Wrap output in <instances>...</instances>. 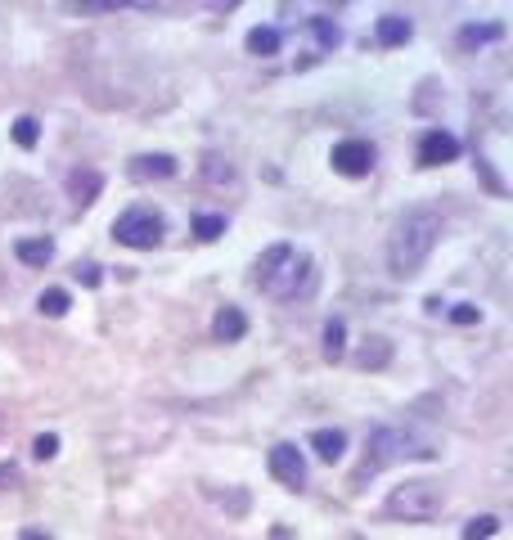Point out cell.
Segmentation results:
<instances>
[{"label":"cell","instance_id":"obj_1","mask_svg":"<svg viewBox=\"0 0 513 540\" xmlns=\"http://www.w3.org/2000/svg\"><path fill=\"white\" fill-rule=\"evenodd\" d=\"M252 284L266 297H275V302H297V297H306L315 288V261L302 248H293V243H270L257 257Z\"/></svg>","mask_w":513,"mask_h":540},{"label":"cell","instance_id":"obj_2","mask_svg":"<svg viewBox=\"0 0 513 540\" xmlns=\"http://www.w3.org/2000/svg\"><path fill=\"white\" fill-rule=\"evenodd\" d=\"M441 239V216L432 207H410V212L396 221L392 243H387V261H392V275L410 279L423 270V261L432 257Z\"/></svg>","mask_w":513,"mask_h":540},{"label":"cell","instance_id":"obj_3","mask_svg":"<svg viewBox=\"0 0 513 540\" xmlns=\"http://www.w3.org/2000/svg\"><path fill=\"white\" fill-rule=\"evenodd\" d=\"M401 459H437V441L414 428H401V423H383V428H374L365 437V459L356 468V482L401 464Z\"/></svg>","mask_w":513,"mask_h":540},{"label":"cell","instance_id":"obj_4","mask_svg":"<svg viewBox=\"0 0 513 540\" xmlns=\"http://www.w3.org/2000/svg\"><path fill=\"white\" fill-rule=\"evenodd\" d=\"M392 518L401 522H432L441 509H446V486L428 482V477H414V482H401L383 504Z\"/></svg>","mask_w":513,"mask_h":540},{"label":"cell","instance_id":"obj_5","mask_svg":"<svg viewBox=\"0 0 513 540\" xmlns=\"http://www.w3.org/2000/svg\"><path fill=\"white\" fill-rule=\"evenodd\" d=\"M162 234H167V221H162V212H158V207H149V203L126 207V212L113 221V239L126 243V248H140V252L144 248H158Z\"/></svg>","mask_w":513,"mask_h":540},{"label":"cell","instance_id":"obj_6","mask_svg":"<svg viewBox=\"0 0 513 540\" xmlns=\"http://www.w3.org/2000/svg\"><path fill=\"white\" fill-rule=\"evenodd\" d=\"M266 464H270V477H275V482H284L288 491H302V482H306V459H302V450H297V446H288V441L270 446Z\"/></svg>","mask_w":513,"mask_h":540},{"label":"cell","instance_id":"obj_7","mask_svg":"<svg viewBox=\"0 0 513 540\" xmlns=\"http://www.w3.org/2000/svg\"><path fill=\"white\" fill-rule=\"evenodd\" d=\"M329 162H333V171H342V176H369V167H374V144L369 140H342V144H333Z\"/></svg>","mask_w":513,"mask_h":540},{"label":"cell","instance_id":"obj_8","mask_svg":"<svg viewBox=\"0 0 513 540\" xmlns=\"http://www.w3.org/2000/svg\"><path fill=\"white\" fill-rule=\"evenodd\" d=\"M459 158V140L450 131H441V126H432V131H423L419 140V167H441V162H455Z\"/></svg>","mask_w":513,"mask_h":540},{"label":"cell","instance_id":"obj_9","mask_svg":"<svg viewBox=\"0 0 513 540\" xmlns=\"http://www.w3.org/2000/svg\"><path fill=\"white\" fill-rule=\"evenodd\" d=\"M99 189H104V176H99L95 167H72L68 171V198H72V207H90L99 198Z\"/></svg>","mask_w":513,"mask_h":540},{"label":"cell","instance_id":"obj_10","mask_svg":"<svg viewBox=\"0 0 513 540\" xmlns=\"http://www.w3.org/2000/svg\"><path fill=\"white\" fill-rule=\"evenodd\" d=\"M131 180H167L176 176V158L171 153H140V158H131Z\"/></svg>","mask_w":513,"mask_h":540},{"label":"cell","instance_id":"obj_11","mask_svg":"<svg viewBox=\"0 0 513 540\" xmlns=\"http://www.w3.org/2000/svg\"><path fill=\"white\" fill-rule=\"evenodd\" d=\"M212 333H216V342H239L243 333H248V315H243L239 306H221V311L212 315Z\"/></svg>","mask_w":513,"mask_h":540},{"label":"cell","instance_id":"obj_12","mask_svg":"<svg viewBox=\"0 0 513 540\" xmlns=\"http://www.w3.org/2000/svg\"><path fill=\"white\" fill-rule=\"evenodd\" d=\"M311 450L324 459V464H338L342 450H347V432L342 428H315L311 432Z\"/></svg>","mask_w":513,"mask_h":540},{"label":"cell","instance_id":"obj_13","mask_svg":"<svg viewBox=\"0 0 513 540\" xmlns=\"http://www.w3.org/2000/svg\"><path fill=\"white\" fill-rule=\"evenodd\" d=\"M374 36H378V45H405L414 36V23L410 18H401V14H383L378 18V27H374Z\"/></svg>","mask_w":513,"mask_h":540},{"label":"cell","instance_id":"obj_14","mask_svg":"<svg viewBox=\"0 0 513 540\" xmlns=\"http://www.w3.org/2000/svg\"><path fill=\"white\" fill-rule=\"evenodd\" d=\"M14 257L23 261V266H50V261H54V243L50 239H18L14 243Z\"/></svg>","mask_w":513,"mask_h":540},{"label":"cell","instance_id":"obj_15","mask_svg":"<svg viewBox=\"0 0 513 540\" xmlns=\"http://www.w3.org/2000/svg\"><path fill=\"white\" fill-rule=\"evenodd\" d=\"M342 356H347V320L333 315V320L324 324V360H342Z\"/></svg>","mask_w":513,"mask_h":540},{"label":"cell","instance_id":"obj_16","mask_svg":"<svg viewBox=\"0 0 513 540\" xmlns=\"http://www.w3.org/2000/svg\"><path fill=\"white\" fill-rule=\"evenodd\" d=\"M392 360V342L387 338H365V347L356 351V365L360 369H383Z\"/></svg>","mask_w":513,"mask_h":540},{"label":"cell","instance_id":"obj_17","mask_svg":"<svg viewBox=\"0 0 513 540\" xmlns=\"http://www.w3.org/2000/svg\"><path fill=\"white\" fill-rule=\"evenodd\" d=\"M500 36H504L500 23H468V27H459V45H464V50H473V45H491V41H500Z\"/></svg>","mask_w":513,"mask_h":540},{"label":"cell","instance_id":"obj_18","mask_svg":"<svg viewBox=\"0 0 513 540\" xmlns=\"http://www.w3.org/2000/svg\"><path fill=\"white\" fill-rule=\"evenodd\" d=\"M248 54H257V59L279 54V32H275V27H252V32H248Z\"/></svg>","mask_w":513,"mask_h":540},{"label":"cell","instance_id":"obj_19","mask_svg":"<svg viewBox=\"0 0 513 540\" xmlns=\"http://www.w3.org/2000/svg\"><path fill=\"white\" fill-rule=\"evenodd\" d=\"M311 36H315V45H320V50H333V45L342 41V27L333 23V18L315 14V18H311Z\"/></svg>","mask_w":513,"mask_h":540},{"label":"cell","instance_id":"obj_20","mask_svg":"<svg viewBox=\"0 0 513 540\" xmlns=\"http://www.w3.org/2000/svg\"><path fill=\"white\" fill-rule=\"evenodd\" d=\"M41 315H50V320H59V315H68V306H72V297H68V288H45L41 293Z\"/></svg>","mask_w":513,"mask_h":540},{"label":"cell","instance_id":"obj_21","mask_svg":"<svg viewBox=\"0 0 513 540\" xmlns=\"http://www.w3.org/2000/svg\"><path fill=\"white\" fill-rule=\"evenodd\" d=\"M36 140H41V122H36V117H18L14 122V144L18 149H36Z\"/></svg>","mask_w":513,"mask_h":540},{"label":"cell","instance_id":"obj_22","mask_svg":"<svg viewBox=\"0 0 513 540\" xmlns=\"http://www.w3.org/2000/svg\"><path fill=\"white\" fill-rule=\"evenodd\" d=\"M203 176L212 180V185H225V180H234V167L221 158V153H207V158H203Z\"/></svg>","mask_w":513,"mask_h":540},{"label":"cell","instance_id":"obj_23","mask_svg":"<svg viewBox=\"0 0 513 540\" xmlns=\"http://www.w3.org/2000/svg\"><path fill=\"white\" fill-rule=\"evenodd\" d=\"M194 234H198V239H207V243L221 239V234H225V216H216V212L194 216Z\"/></svg>","mask_w":513,"mask_h":540},{"label":"cell","instance_id":"obj_24","mask_svg":"<svg viewBox=\"0 0 513 540\" xmlns=\"http://www.w3.org/2000/svg\"><path fill=\"white\" fill-rule=\"evenodd\" d=\"M495 531H500V518H495V513H482V518H473L464 527V540H491Z\"/></svg>","mask_w":513,"mask_h":540},{"label":"cell","instance_id":"obj_25","mask_svg":"<svg viewBox=\"0 0 513 540\" xmlns=\"http://www.w3.org/2000/svg\"><path fill=\"white\" fill-rule=\"evenodd\" d=\"M32 455L36 459H54L59 455V437H54V432H41V437L32 441Z\"/></svg>","mask_w":513,"mask_h":540},{"label":"cell","instance_id":"obj_26","mask_svg":"<svg viewBox=\"0 0 513 540\" xmlns=\"http://www.w3.org/2000/svg\"><path fill=\"white\" fill-rule=\"evenodd\" d=\"M450 320H455V324H477V320H482V311H477L473 302H459V306H450Z\"/></svg>","mask_w":513,"mask_h":540},{"label":"cell","instance_id":"obj_27","mask_svg":"<svg viewBox=\"0 0 513 540\" xmlns=\"http://www.w3.org/2000/svg\"><path fill=\"white\" fill-rule=\"evenodd\" d=\"M72 275H77L86 288H99V279H104V275H99L95 261H77V270H72Z\"/></svg>","mask_w":513,"mask_h":540},{"label":"cell","instance_id":"obj_28","mask_svg":"<svg viewBox=\"0 0 513 540\" xmlns=\"http://www.w3.org/2000/svg\"><path fill=\"white\" fill-rule=\"evenodd\" d=\"M18 482V468L14 464H0V491H5V486H14Z\"/></svg>","mask_w":513,"mask_h":540},{"label":"cell","instance_id":"obj_29","mask_svg":"<svg viewBox=\"0 0 513 540\" xmlns=\"http://www.w3.org/2000/svg\"><path fill=\"white\" fill-rule=\"evenodd\" d=\"M18 540H50V536H41V531H23Z\"/></svg>","mask_w":513,"mask_h":540},{"label":"cell","instance_id":"obj_30","mask_svg":"<svg viewBox=\"0 0 513 540\" xmlns=\"http://www.w3.org/2000/svg\"><path fill=\"white\" fill-rule=\"evenodd\" d=\"M0 432H5V414H0Z\"/></svg>","mask_w":513,"mask_h":540}]
</instances>
